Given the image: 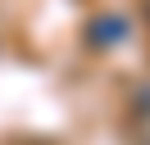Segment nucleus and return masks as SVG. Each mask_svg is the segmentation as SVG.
Here are the masks:
<instances>
[{"label":"nucleus","mask_w":150,"mask_h":145,"mask_svg":"<svg viewBox=\"0 0 150 145\" xmlns=\"http://www.w3.org/2000/svg\"><path fill=\"white\" fill-rule=\"evenodd\" d=\"M123 36H127V18L123 14H96L91 23H86V45H96V50H109Z\"/></svg>","instance_id":"nucleus-1"},{"label":"nucleus","mask_w":150,"mask_h":145,"mask_svg":"<svg viewBox=\"0 0 150 145\" xmlns=\"http://www.w3.org/2000/svg\"><path fill=\"white\" fill-rule=\"evenodd\" d=\"M127 122H132V141H137V145H150V109L127 113Z\"/></svg>","instance_id":"nucleus-2"},{"label":"nucleus","mask_w":150,"mask_h":145,"mask_svg":"<svg viewBox=\"0 0 150 145\" xmlns=\"http://www.w3.org/2000/svg\"><path fill=\"white\" fill-rule=\"evenodd\" d=\"M146 9H150V0H146Z\"/></svg>","instance_id":"nucleus-3"}]
</instances>
